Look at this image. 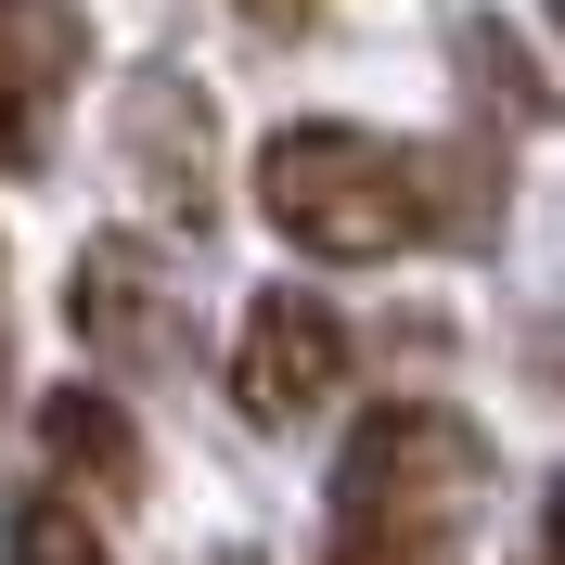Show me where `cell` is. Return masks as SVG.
Wrapping results in <instances>:
<instances>
[{
    "mask_svg": "<svg viewBox=\"0 0 565 565\" xmlns=\"http://www.w3.org/2000/svg\"><path fill=\"white\" fill-rule=\"evenodd\" d=\"M257 218L321 270H373V257L424 245V154L386 129H348V116L270 129L257 141Z\"/></svg>",
    "mask_w": 565,
    "mask_h": 565,
    "instance_id": "1",
    "label": "cell"
},
{
    "mask_svg": "<svg viewBox=\"0 0 565 565\" xmlns=\"http://www.w3.org/2000/svg\"><path fill=\"white\" fill-rule=\"evenodd\" d=\"M476 489H489V437H476L450 398H386V412H360L348 450H334V527H424V540H450Z\"/></svg>",
    "mask_w": 565,
    "mask_h": 565,
    "instance_id": "2",
    "label": "cell"
},
{
    "mask_svg": "<svg viewBox=\"0 0 565 565\" xmlns=\"http://www.w3.org/2000/svg\"><path fill=\"white\" fill-rule=\"evenodd\" d=\"M334 386H348V321L321 309L309 282H270L245 309V334H232V398L257 424H309Z\"/></svg>",
    "mask_w": 565,
    "mask_h": 565,
    "instance_id": "3",
    "label": "cell"
},
{
    "mask_svg": "<svg viewBox=\"0 0 565 565\" xmlns=\"http://www.w3.org/2000/svg\"><path fill=\"white\" fill-rule=\"evenodd\" d=\"M65 321L77 348L116 360V373H154V360H180V321H168V282H154V257L141 245H90L65 270Z\"/></svg>",
    "mask_w": 565,
    "mask_h": 565,
    "instance_id": "4",
    "label": "cell"
},
{
    "mask_svg": "<svg viewBox=\"0 0 565 565\" xmlns=\"http://www.w3.org/2000/svg\"><path fill=\"white\" fill-rule=\"evenodd\" d=\"M116 141H129V168L180 206V232H193V218H206V104H193L180 77H141L129 116H116Z\"/></svg>",
    "mask_w": 565,
    "mask_h": 565,
    "instance_id": "5",
    "label": "cell"
},
{
    "mask_svg": "<svg viewBox=\"0 0 565 565\" xmlns=\"http://www.w3.org/2000/svg\"><path fill=\"white\" fill-rule=\"evenodd\" d=\"M39 450H52V476H77V489H141V424L116 386H52L39 398Z\"/></svg>",
    "mask_w": 565,
    "mask_h": 565,
    "instance_id": "6",
    "label": "cell"
},
{
    "mask_svg": "<svg viewBox=\"0 0 565 565\" xmlns=\"http://www.w3.org/2000/svg\"><path fill=\"white\" fill-rule=\"evenodd\" d=\"M0 565H116V553L65 489H13L0 501Z\"/></svg>",
    "mask_w": 565,
    "mask_h": 565,
    "instance_id": "7",
    "label": "cell"
},
{
    "mask_svg": "<svg viewBox=\"0 0 565 565\" xmlns=\"http://www.w3.org/2000/svg\"><path fill=\"white\" fill-rule=\"evenodd\" d=\"M321 565H462V540H424V527H334Z\"/></svg>",
    "mask_w": 565,
    "mask_h": 565,
    "instance_id": "8",
    "label": "cell"
},
{
    "mask_svg": "<svg viewBox=\"0 0 565 565\" xmlns=\"http://www.w3.org/2000/svg\"><path fill=\"white\" fill-rule=\"evenodd\" d=\"M245 13H257V26H296V13H309V0H245Z\"/></svg>",
    "mask_w": 565,
    "mask_h": 565,
    "instance_id": "9",
    "label": "cell"
},
{
    "mask_svg": "<svg viewBox=\"0 0 565 565\" xmlns=\"http://www.w3.org/2000/svg\"><path fill=\"white\" fill-rule=\"evenodd\" d=\"M0 386H13V321H0Z\"/></svg>",
    "mask_w": 565,
    "mask_h": 565,
    "instance_id": "10",
    "label": "cell"
},
{
    "mask_svg": "<svg viewBox=\"0 0 565 565\" xmlns=\"http://www.w3.org/2000/svg\"><path fill=\"white\" fill-rule=\"evenodd\" d=\"M0 13H26V0H0Z\"/></svg>",
    "mask_w": 565,
    "mask_h": 565,
    "instance_id": "11",
    "label": "cell"
}]
</instances>
